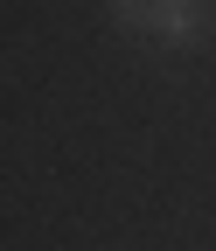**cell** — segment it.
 <instances>
[{"instance_id": "1", "label": "cell", "mask_w": 216, "mask_h": 251, "mask_svg": "<svg viewBox=\"0 0 216 251\" xmlns=\"http://www.w3.org/2000/svg\"><path fill=\"white\" fill-rule=\"evenodd\" d=\"M126 28L161 42V49H189L216 28V0H146L140 14H126Z\"/></svg>"}, {"instance_id": "2", "label": "cell", "mask_w": 216, "mask_h": 251, "mask_svg": "<svg viewBox=\"0 0 216 251\" xmlns=\"http://www.w3.org/2000/svg\"><path fill=\"white\" fill-rule=\"evenodd\" d=\"M140 7H146V0H119V21H126V14H140Z\"/></svg>"}]
</instances>
